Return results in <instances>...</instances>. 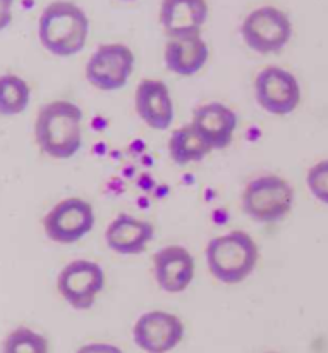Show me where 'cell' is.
<instances>
[{"instance_id": "16", "label": "cell", "mask_w": 328, "mask_h": 353, "mask_svg": "<svg viewBox=\"0 0 328 353\" xmlns=\"http://www.w3.org/2000/svg\"><path fill=\"white\" fill-rule=\"evenodd\" d=\"M210 57V48L201 33L168 38L165 43V65L174 74L189 78L201 71Z\"/></svg>"}, {"instance_id": "14", "label": "cell", "mask_w": 328, "mask_h": 353, "mask_svg": "<svg viewBox=\"0 0 328 353\" xmlns=\"http://www.w3.org/2000/svg\"><path fill=\"white\" fill-rule=\"evenodd\" d=\"M191 124L213 150H223L234 140V133L237 130V114L226 103L208 102L196 107Z\"/></svg>"}, {"instance_id": "6", "label": "cell", "mask_w": 328, "mask_h": 353, "mask_svg": "<svg viewBox=\"0 0 328 353\" xmlns=\"http://www.w3.org/2000/svg\"><path fill=\"white\" fill-rule=\"evenodd\" d=\"M136 57L124 43H102L89 55L85 76L93 88L100 92H117L133 76Z\"/></svg>"}, {"instance_id": "18", "label": "cell", "mask_w": 328, "mask_h": 353, "mask_svg": "<svg viewBox=\"0 0 328 353\" xmlns=\"http://www.w3.org/2000/svg\"><path fill=\"white\" fill-rule=\"evenodd\" d=\"M31 88L17 74H0V116H17L30 105Z\"/></svg>"}, {"instance_id": "13", "label": "cell", "mask_w": 328, "mask_h": 353, "mask_svg": "<svg viewBox=\"0 0 328 353\" xmlns=\"http://www.w3.org/2000/svg\"><path fill=\"white\" fill-rule=\"evenodd\" d=\"M208 19L206 0H162L158 21L167 38L201 33Z\"/></svg>"}, {"instance_id": "15", "label": "cell", "mask_w": 328, "mask_h": 353, "mask_svg": "<svg viewBox=\"0 0 328 353\" xmlns=\"http://www.w3.org/2000/svg\"><path fill=\"white\" fill-rule=\"evenodd\" d=\"M153 236V224L131 214H119L113 217L103 234L107 247L119 255L143 254Z\"/></svg>"}, {"instance_id": "23", "label": "cell", "mask_w": 328, "mask_h": 353, "mask_svg": "<svg viewBox=\"0 0 328 353\" xmlns=\"http://www.w3.org/2000/svg\"><path fill=\"white\" fill-rule=\"evenodd\" d=\"M124 2H131V0H124Z\"/></svg>"}, {"instance_id": "10", "label": "cell", "mask_w": 328, "mask_h": 353, "mask_svg": "<svg viewBox=\"0 0 328 353\" xmlns=\"http://www.w3.org/2000/svg\"><path fill=\"white\" fill-rule=\"evenodd\" d=\"M184 323L167 310L141 314L133 326V341L144 353H168L181 345Z\"/></svg>"}, {"instance_id": "11", "label": "cell", "mask_w": 328, "mask_h": 353, "mask_svg": "<svg viewBox=\"0 0 328 353\" xmlns=\"http://www.w3.org/2000/svg\"><path fill=\"white\" fill-rule=\"evenodd\" d=\"M196 262L182 245H167L153 255V276L158 288L171 295L186 292L195 279Z\"/></svg>"}, {"instance_id": "21", "label": "cell", "mask_w": 328, "mask_h": 353, "mask_svg": "<svg viewBox=\"0 0 328 353\" xmlns=\"http://www.w3.org/2000/svg\"><path fill=\"white\" fill-rule=\"evenodd\" d=\"M76 353H124L119 347L112 343H102V341H96V343H86L81 348H78Z\"/></svg>"}, {"instance_id": "3", "label": "cell", "mask_w": 328, "mask_h": 353, "mask_svg": "<svg viewBox=\"0 0 328 353\" xmlns=\"http://www.w3.org/2000/svg\"><path fill=\"white\" fill-rule=\"evenodd\" d=\"M208 271L223 285H239L246 281L260 262V248L246 231H230L212 238L205 250Z\"/></svg>"}, {"instance_id": "4", "label": "cell", "mask_w": 328, "mask_h": 353, "mask_svg": "<svg viewBox=\"0 0 328 353\" xmlns=\"http://www.w3.org/2000/svg\"><path fill=\"white\" fill-rule=\"evenodd\" d=\"M294 186L278 174H261L251 179L241 196L243 212L260 224L281 223L294 207Z\"/></svg>"}, {"instance_id": "2", "label": "cell", "mask_w": 328, "mask_h": 353, "mask_svg": "<svg viewBox=\"0 0 328 353\" xmlns=\"http://www.w3.org/2000/svg\"><path fill=\"white\" fill-rule=\"evenodd\" d=\"M38 40L57 57H72L86 47L89 19L85 9L69 0L50 2L38 17Z\"/></svg>"}, {"instance_id": "5", "label": "cell", "mask_w": 328, "mask_h": 353, "mask_svg": "<svg viewBox=\"0 0 328 353\" xmlns=\"http://www.w3.org/2000/svg\"><path fill=\"white\" fill-rule=\"evenodd\" d=\"M246 47L261 55L278 54L292 38V21L287 12L275 6H260L251 10L241 24Z\"/></svg>"}, {"instance_id": "7", "label": "cell", "mask_w": 328, "mask_h": 353, "mask_svg": "<svg viewBox=\"0 0 328 353\" xmlns=\"http://www.w3.org/2000/svg\"><path fill=\"white\" fill-rule=\"evenodd\" d=\"M105 288V271L96 262L76 259L61 269L57 292L74 310H89Z\"/></svg>"}, {"instance_id": "1", "label": "cell", "mask_w": 328, "mask_h": 353, "mask_svg": "<svg viewBox=\"0 0 328 353\" xmlns=\"http://www.w3.org/2000/svg\"><path fill=\"white\" fill-rule=\"evenodd\" d=\"M34 141L45 155L57 161L74 157L83 145V110L69 100H52L38 109Z\"/></svg>"}, {"instance_id": "22", "label": "cell", "mask_w": 328, "mask_h": 353, "mask_svg": "<svg viewBox=\"0 0 328 353\" xmlns=\"http://www.w3.org/2000/svg\"><path fill=\"white\" fill-rule=\"evenodd\" d=\"M14 0H0V31L6 30L12 21Z\"/></svg>"}, {"instance_id": "9", "label": "cell", "mask_w": 328, "mask_h": 353, "mask_svg": "<svg viewBox=\"0 0 328 353\" xmlns=\"http://www.w3.org/2000/svg\"><path fill=\"white\" fill-rule=\"evenodd\" d=\"M256 103L272 116H289L303 99L298 78L281 65H267L254 78Z\"/></svg>"}, {"instance_id": "12", "label": "cell", "mask_w": 328, "mask_h": 353, "mask_svg": "<svg viewBox=\"0 0 328 353\" xmlns=\"http://www.w3.org/2000/svg\"><path fill=\"white\" fill-rule=\"evenodd\" d=\"M134 109L138 117L155 131H165L175 117L174 100L167 83L157 78H144L138 83L134 93Z\"/></svg>"}, {"instance_id": "17", "label": "cell", "mask_w": 328, "mask_h": 353, "mask_svg": "<svg viewBox=\"0 0 328 353\" xmlns=\"http://www.w3.org/2000/svg\"><path fill=\"white\" fill-rule=\"evenodd\" d=\"M212 152L213 148L206 143L205 138L198 133V130L191 123L177 128L168 138V155H171L172 162H175L177 165L201 162Z\"/></svg>"}, {"instance_id": "8", "label": "cell", "mask_w": 328, "mask_h": 353, "mask_svg": "<svg viewBox=\"0 0 328 353\" xmlns=\"http://www.w3.org/2000/svg\"><path fill=\"white\" fill-rule=\"evenodd\" d=\"M95 228V209L85 199L71 196L55 203L43 217L47 238L58 245H72L83 240Z\"/></svg>"}, {"instance_id": "24", "label": "cell", "mask_w": 328, "mask_h": 353, "mask_svg": "<svg viewBox=\"0 0 328 353\" xmlns=\"http://www.w3.org/2000/svg\"><path fill=\"white\" fill-rule=\"evenodd\" d=\"M267 353H275V352H267Z\"/></svg>"}, {"instance_id": "20", "label": "cell", "mask_w": 328, "mask_h": 353, "mask_svg": "<svg viewBox=\"0 0 328 353\" xmlns=\"http://www.w3.org/2000/svg\"><path fill=\"white\" fill-rule=\"evenodd\" d=\"M306 186L309 193L323 205H328V159L316 162L306 172Z\"/></svg>"}, {"instance_id": "19", "label": "cell", "mask_w": 328, "mask_h": 353, "mask_svg": "<svg viewBox=\"0 0 328 353\" xmlns=\"http://www.w3.org/2000/svg\"><path fill=\"white\" fill-rule=\"evenodd\" d=\"M2 353H48V340L31 327L19 326L6 336Z\"/></svg>"}]
</instances>
